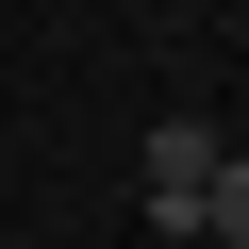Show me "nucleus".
Segmentation results:
<instances>
[{
    "label": "nucleus",
    "instance_id": "nucleus-1",
    "mask_svg": "<svg viewBox=\"0 0 249 249\" xmlns=\"http://www.w3.org/2000/svg\"><path fill=\"white\" fill-rule=\"evenodd\" d=\"M199 183H216V133L166 116V133H150V232H199Z\"/></svg>",
    "mask_w": 249,
    "mask_h": 249
},
{
    "label": "nucleus",
    "instance_id": "nucleus-2",
    "mask_svg": "<svg viewBox=\"0 0 249 249\" xmlns=\"http://www.w3.org/2000/svg\"><path fill=\"white\" fill-rule=\"evenodd\" d=\"M199 232H216V249H249V166H232V150H216V183H199Z\"/></svg>",
    "mask_w": 249,
    "mask_h": 249
}]
</instances>
